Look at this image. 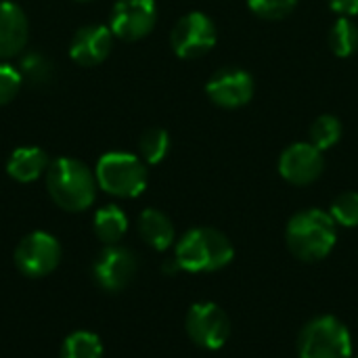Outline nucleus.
<instances>
[{
	"mask_svg": "<svg viewBox=\"0 0 358 358\" xmlns=\"http://www.w3.org/2000/svg\"><path fill=\"white\" fill-rule=\"evenodd\" d=\"M329 6L340 17H355V15H358V0H329Z\"/></svg>",
	"mask_w": 358,
	"mask_h": 358,
	"instance_id": "26",
	"label": "nucleus"
},
{
	"mask_svg": "<svg viewBox=\"0 0 358 358\" xmlns=\"http://www.w3.org/2000/svg\"><path fill=\"white\" fill-rule=\"evenodd\" d=\"M357 358H358V357H357Z\"/></svg>",
	"mask_w": 358,
	"mask_h": 358,
	"instance_id": "28",
	"label": "nucleus"
},
{
	"mask_svg": "<svg viewBox=\"0 0 358 358\" xmlns=\"http://www.w3.org/2000/svg\"><path fill=\"white\" fill-rule=\"evenodd\" d=\"M289 252L302 262L325 260L338 243V224L329 212L308 208L294 214L285 229Z\"/></svg>",
	"mask_w": 358,
	"mask_h": 358,
	"instance_id": "1",
	"label": "nucleus"
},
{
	"mask_svg": "<svg viewBox=\"0 0 358 358\" xmlns=\"http://www.w3.org/2000/svg\"><path fill=\"white\" fill-rule=\"evenodd\" d=\"M138 262L136 256L122 245H107L94 260L92 275L94 281L105 292H122L136 277Z\"/></svg>",
	"mask_w": 358,
	"mask_h": 358,
	"instance_id": "10",
	"label": "nucleus"
},
{
	"mask_svg": "<svg viewBox=\"0 0 358 358\" xmlns=\"http://www.w3.org/2000/svg\"><path fill=\"white\" fill-rule=\"evenodd\" d=\"M329 48L336 57H350L358 50V25L352 17H340L329 31Z\"/></svg>",
	"mask_w": 358,
	"mask_h": 358,
	"instance_id": "18",
	"label": "nucleus"
},
{
	"mask_svg": "<svg viewBox=\"0 0 358 358\" xmlns=\"http://www.w3.org/2000/svg\"><path fill=\"white\" fill-rule=\"evenodd\" d=\"M19 71H21V78L31 82V84H46V82L52 80L55 69H52V63L46 57H42L38 52H29V55L23 57Z\"/></svg>",
	"mask_w": 358,
	"mask_h": 358,
	"instance_id": "23",
	"label": "nucleus"
},
{
	"mask_svg": "<svg viewBox=\"0 0 358 358\" xmlns=\"http://www.w3.org/2000/svg\"><path fill=\"white\" fill-rule=\"evenodd\" d=\"M99 187L113 197H138L147 187V164L132 153H105L94 170Z\"/></svg>",
	"mask_w": 358,
	"mask_h": 358,
	"instance_id": "4",
	"label": "nucleus"
},
{
	"mask_svg": "<svg viewBox=\"0 0 358 358\" xmlns=\"http://www.w3.org/2000/svg\"><path fill=\"white\" fill-rule=\"evenodd\" d=\"M254 88L256 86L252 73L239 67L220 69L206 84V92L210 101L222 109H239L248 105L254 96Z\"/></svg>",
	"mask_w": 358,
	"mask_h": 358,
	"instance_id": "12",
	"label": "nucleus"
},
{
	"mask_svg": "<svg viewBox=\"0 0 358 358\" xmlns=\"http://www.w3.org/2000/svg\"><path fill=\"white\" fill-rule=\"evenodd\" d=\"M248 6L254 15L275 21L285 19L298 6V0H248Z\"/></svg>",
	"mask_w": 358,
	"mask_h": 358,
	"instance_id": "24",
	"label": "nucleus"
},
{
	"mask_svg": "<svg viewBox=\"0 0 358 358\" xmlns=\"http://www.w3.org/2000/svg\"><path fill=\"white\" fill-rule=\"evenodd\" d=\"M21 84H23L21 71L15 69L13 65L0 61V107L8 105L17 96Z\"/></svg>",
	"mask_w": 358,
	"mask_h": 358,
	"instance_id": "25",
	"label": "nucleus"
},
{
	"mask_svg": "<svg viewBox=\"0 0 358 358\" xmlns=\"http://www.w3.org/2000/svg\"><path fill=\"white\" fill-rule=\"evenodd\" d=\"M235 258L231 239L212 227H197L187 231L176 243L174 262L187 273H214L229 266Z\"/></svg>",
	"mask_w": 358,
	"mask_h": 358,
	"instance_id": "3",
	"label": "nucleus"
},
{
	"mask_svg": "<svg viewBox=\"0 0 358 358\" xmlns=\"http://www.w3.org/2000/svg\"><path fill=\"white\" fill-rule=\"evenodd\" d=\"M138 235L149 248L157 252H166L176 237L172 220L155 208H149L138 216Z\"/></svg>",
	"mask_w": 358,
	"mask_h": 358,
	"instance_id": "16",
	"label": "nucleus"
},
{
	"mask_svg": "<svg viewBox=\"0 0 358 358\" xmlns=\"http://www.w3.org/2000/svg\"><path fill=\"white\" fill-rule=\"evenodd\" d=\"M113 31L107 25H84L80 27L69 44V57L82 67H94L103 63L113 48Z\"/></svg>",
	"mask_w": 358,
	"mask_h": 358,
	"instance_id": "13",
	"label": "nucleus"
},
{
	"mask_svg": "<svg viewBox=\"0 0 358 358\" xmlns=\"http://www.w3.org/2000/svg\"><path fill=\"white\" fill-rule=\"evenodd\" d=\"M170 149V136L164 128H149L138 138V153L145 164H159Z\"/></svg>",
	"mask_w": 358,
	"mask_h": 358,
	"instance_id": "21",
	"label": "nucleus"
},
{
	"mask_svg": "<svg viewBox=\"0 0 358 358\" xmlns=\"http://www.w3.org/2000/svg\"><path fill=\"white\" fill-rule=\"evenodd\" d=\"M157 23L155 0H120L111 13V31L115 38L134 42L153 31Z\"/></svg>",
	"mask_w": 358,
	"mask_h": 358,
	"instance_id": "9",
	"label": "nucleus"
},
{
	"mask_svg": "<svg viewBox=\"0 0 358 358\" xmlns=\"http://www.w3.org/2000/svg\"><path fill=\"white\" fill-rule=\"evenodd\" d=\"M342 134H344V126L336 115H319L310 124V130H308L310 141L308 143L315 145L319 151H327L340 143Z\"/></svg>",
	"mask_w": 358,
	"mask_h": 358,
	"instance_id": "19",
	"label": "nucleus"
},
{
	"mask_svg": "<svg viewBox=\"0 0 358 358\" xmlns=\"http://www.w3.org/2000/svg\"><path fill=\"white\" fill-rule=\"evenodd\" d=\"M216 40H218V29L214 21L199 10L180 17L170 34L172 50L180 59H199L208 55L216 46Z\"/></svg>",
	"mask_w": 358,
	"mask_h": 358,
	"instance_id": "7",
	"label": "nucleus"
},
{
	"mask_svg": "<svg viewBox=\"0 0 358 358\" xmlns=\"http://www.w3.org/2000/svg\"><path fill=\"white\" fill-rule=\"evenodd\" d=\"M76 2H90V0H76Z\"/></svg>",
	"mask_w": 358,
	"mask_h": 358,
	"instance_id": "27",
	"label": "nucleus"
},
{
	"mask_svg": "<svg viewBox=\"0 0 358 358\" xmlns=\"http://www.w3.org/2000/svg\"><path fill=\"white\" fill-rule=\"evenodd\" d=\"M325 170L323 151L310 143H294L279 157V174L296 187L313 185Z\"/></svg>",
	"mask_w": 358,
	"mask_h": 358,
	"instance_id": "11",
	"label": "nucleus"
},
{
	"mask_svg": "<svg viewBox=\"0 0 358 358\" xmlns=\"http://www.w3.org/2000/svg\"><path fill=\"white\" fill-rule=\"evenodd\" d=\"M300 358H352V336L344 321L323 315L308 321L298 336Z\"/></svg>",
	"mask_w": 358,
	"mask_h": 358,
	"instance_id": "5",
	"label": "nucleus"
},
{
	"mask_svg": "<svg viewBox=\"0 0 358 358\" xmlns=\"http://www.w3.org/2000/svg\"><path fill=\"white\" fill-rule=\"evenodd\" d=\"M128 231V218L117 206H105L94 214V235L107 243L115 245Z\"/></svg>",
	"mask_w": 358,
	"mask_h": 358,
	"instance_id": "17",
	"label": "nucleus"
},
{
	"mask_svg": "<svg viewBox=\"0 0 358 358\" xmlns=\"http://www.w3.org/2000/svg\"><path fill=\"white\" fill-rule=\"evenodd\" d=\"M187 336L203 350H220L231 338V319L227 310L214 302H197L185 319Z\"/></svg>",
	"mask_w": 358,
	"mask_h": 358,
	"instance_id": "6",
	"label": "nucleus"
},
{
	"mask_svg": "<svg viewBox=\"0 0 358 358\" xmlns=\"http://www.w3.org/2000/svg\"><path fill=\"white\" fill-rule=\"evenodd\" d=\"M329 214H331V218L336 220L338 227H344V229H355V227H358L357 191H346V193L338 195V197L331 201Z\"/></svg>",
	"mask_w": 358,
	"mask_h": 358,
	"instance_id": "22",
	"label": "nucleus"
},
{
	"mask_svg": "<svg viewBox=\"0 0 358 358\" xmlns=\"http://www.w3.org/2000/svg\"><path fill=\"white\" fill-rule=\"evenodd\" d=\"M61 358H103V344L90 331H76L63 342Z\"/></svg>",
	"mask_w": 358,
	"mask_h": 358,
	"instance_id": "20",
	"label": "nucleus"
},
{
	"mask_svg": "<svg viewBox=\"0 0 358 358\" xmlns=\"http://www.w3.org/2000/svg\"><path fill=\"white\" fill-rule=\"evenodd\" d=\"M29 40V21L15 2H0V61L19 55Z\"/></svg>",
	"mask_w": 358,
	"mask_h": 358,
	"instance_id": "14",
	"label": "nucleus"
},
{
	"mask_svg": "<svg viewBox=\"0 0 358 358\" xmlns=\"http://www.w3.org/2000/svg\"><path fill=\"white\" fill-rule=\"evenodd\" d=\"M46 189L50 199L65 212H82L94 203L96 176L80 159L59 157L46 170Z\"/></svg>",
	"mask_w": 358,
	"mask_h": 358,
	"instance_id": "2",
	"label": "nucleus"
},
{
	"mask_svg": "<svg viewBox=\"0 0 358 358\" xmlns=\"http://www.w3.org/2000/svg\"><path fill=\"white\" fill-rule=\"evenodd\" d=\"M50 162L44 149L40 147H19L10 153L6 162V172L17 182H34L46 170Z\"/></svg>",
	"mask_w": 358,
	"mask_h": 358,
	"instance_id": "15",
	"label": "nucleus"
},
{
	"mask_svg": "<svg viewBox=\"0 0 358 358\" xmlns=\"http://www.w3.org/2000/svg\"><path fill=\"white\" fill-rule=\"evenodd\" d=\"M61 262L59 241L42 231L25 235L15 250V264L25 277H44Z\"/></svg>",
	"mask_w": 358,
	"mask_h": 358,
	"instance_id": "8",
	"label": "nucleus"
}]
</instances>
